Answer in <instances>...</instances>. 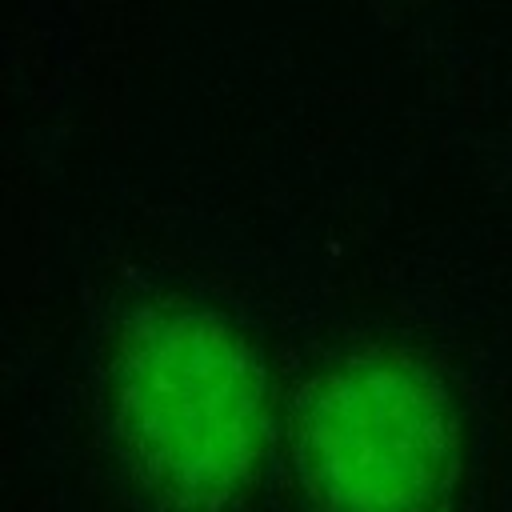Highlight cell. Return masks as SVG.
Masks as SVG:
<instances>
[{
  "instance_id": "1",
  "label": "cell",
  "mask_w": 512,
  "mask_h": 512,
  "mask_svg": "<svg viewBox=\"0 0 512 512\" xmlns=\"http://www.w3.org/2000/svg\"><path fill=\"white\" fill-rule=\"evenodd\" d=\"M116 392L128 440L172 492L220 496L260 452V368L212 316L156 312L140 320L120 352Z\"/></svg>"
},
{
  "instance_id": "2",
  "label": "cell",
  "mask_w": 512,
  "mask_h": 512,
  "mask_svg": "<svg viewBox=\"0 0 512 512\" xmlns=\"http://www.w3.org/2000/svg\"><path fill=\"white\" fill-rule=\"evenodd\" d=\"M452 456L444 392L400 356L328 372L304 408V460L336 512H420Z\"/></svg>"
}]
</instances>
